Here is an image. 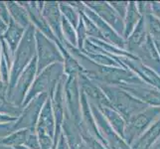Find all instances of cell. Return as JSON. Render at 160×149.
I'll return each instance as SVG.
<instances>
[{"label": "cell", "instance_id": "cell-18", "mask_svg": "<svg viewBox=\"0 0 160 149\" xmlns=\"http://www.w3.org/2000/svg\"><path fill=\"white\" fill-rule=\"evenodd\" d=\"M100 106V104H98ZM100 109L104 114V117L108 118L109 121V124L112 127L117 131L118 134H120L121 136H124V130H125V122L123 118L120 117L119 113L112 108V107L107 106H100Z\"/></svg>", "mask_w": 160, "mask_h": 149}, {"label": "cell", "instance_id": "cell-39", "mask_svg": "<svg viewBox=\"0 0 160 149\" xmlns=\"http://www.w3.org/2000/svg\"><path fill=\"white\" fill-rule=\"evenodd\" d=\"M1 37H2V34H1V33H0V39H1Z\"/></svg>", "mask_w": 160, "mask_h": 149}, {"label": "cell", "instance_id": "cell-15", "mask_svg": "<svg viewBox=\"0 0 160 149\" xmlns=\"http://www.w3.org/2000/svg\"><path fill=\"white\" fill-rule=\"evenodd\" d=\"M25 32H26L25 28H23L22 26L16 23L12 18L10 19L8 28L2 35V39L8 44V46L13 54L15 53L16 50H17L22 38H23L25 34Z\"/></svg>", "mask_w": 160, "mask_h": 149}, {"label": "cell", "instance_id": "cell-34", "mask_svg": "<svg viewBox=\"0 0 160 149\" xmlns=\"http://www.w3.org/2000/svg\"><path fill=\"white\" fill-rule=\"evenodd\" d=\"M18 118L17 117H10L7 114H2L0 113V123H9V122H15Z\"/></svg>", "mask_w": 160, "mask_h": 149}, {"label": "cell", "instance_id": "cell-14", "mask_svg": "<svg viewBox=\"0 0 160 149\" xmlns=\"http://www.w3.org/2000/svg\"><path fill=\"white\" fill-rule=\"evenodd\" d=\"M85 11L88 15V17H90V19L98 27V29L101 32L102 36H104V38H106L107 40L113 43L114 45H119L121 47H123L124 42L122 41V39H121L117 33H114V31L112 28H109L106 22H104V20H102L100 16H98L96 13H93V11H92L91 9H86Z\"/></svg>", "mask_w": 160, "mask_h": 149}, {"label": "cell", "instance_id": "cell-20", "mask_svg": "<svg viewBox=\"0 0 160 149\" xmlns=\"http://www.w3.org/2000/svg\"><path fill=\"white\" fill-rule=\"evenodd\" d=\"M82 89H84V92L88 95V97H90L91 98L95 99L100 106L112 107L109 103V101L107 98V97L104 96V93L98 89L97 86H95L92 82H91L87 79H85L84 77H82Z\"/></svg>", "mask_w": 160, "mask_h": 149}, {"label": "cell", "instance_id": "cell-38", "mask_svg": "<svg viewBox=\"0 0 160 149\" xmlns=\"http://www.w3.org/2000/svg\"><path fill=\"white\" fill-rule=\"evenodd\" d=\"M15 149H30V148H28V147H26V146H18V147H16Z\"/></svg>", "mask_w": 160, "mask_h": 149}, {"label": "cell", "instance_id": "cell-11", "mask_svg": "<svg viewBox=\"0 0 160 149\" xmlns=\"http://www.w3.org/2000/svg\"><path fill=\"white\" fill-rule=\"evenodd\" d=\"M122 62L128 65V67H130L146 82H148V84H150L151 86H154L155 87H157L158 90H160V77L153 70H150L149 68L145 67V66L139 61V59L126 58L122 60Z\"/></svg>", "mask_w": 160, "mask_h": 149}, {"label": "cell", "instance_id": "cell-1", "mask_svg": "<svg viewBox=\"0 0 160 149\" xmlns=\"http://www.w3.org/2000/svg\"><path fill=\"white\" fill-rule=\"evenodd\" d=\"M36 28L32 24L26 29L17 50L14 53L13 64L10 72V80L8 87V95L13 91L20 75L27 68L32 60L36 57Z\"/></svg>", "mask_w": 160, "mask_h": 149}, {"label": "cell", "instance_id": "cell-12", "mask_svg": "<svg viewBox=\"0 0 160 149\" xmlns=\"http://www.w3.org/2000/svg\"><path fill=\"white\" fill-rule=\"evenodd\" d=\"M135 51L138 54L139 60H142L147 65L151 66V67L158 72L160 74V58L159 54L156 51L155 47L153 45L152 38L148 35L146 40L143 42L142 45L137 48Z\"/></svg>", "mask_w": 160, "mask_h": 149}, {"label": "cell", "instance_id": "cell-28", "mask_svg": "<svg viewBox=\"0 0 160 149\" xmlns=\"http://www.w3.org/2000/svg\"><path fill=\"white\" fill-rule=\"evenodd\" d=\"M24 146L30 149H41L39 138H38V135L36 133V129H29L28 136H27V140Z\"/></svg>", "mask_w": 160, "mask_h": 149}, {"label": "cell", "instance_id": "cell-9", "mask_svg": "<svg viewBox=\"0 0 160 149\" xmlns=\"http://www.w3.org/2000/svg\"><path fill=\"white\" fill-rule=\"evenodd\" d=\"M120 87L121 89H124L131 96L135 97L140 101L160 107V92L153 90L152 87H148L143 82L133 85H121Z\"/></svg>", "mask_w": 160, "mask_h": 149}, {"label": "cell", "instance_id": "cell-19", "mask_svg": "<svg viewBox=\"0 0 160 149\" xmlns=\"http://www.w3.org/2000/svg\"><path fill=\"white\" fill-rule=\"evenodd\" d=\"M160 135V118L133 144V149H149Z\"/></svg>", "mask_w": 160, "mask_h": 149}, {"label": "cell", "instance_id": "cell-2", "mask_svg": "<svg viewBox=\"0 0 160 149\" xmlns=\"http://www.w3.org/2000/svg\"><path fill=\"white\" fill-rule=\"evenodd\" d=\"M103 93H106L109 98V103L112 107L117 108L118 112L123 115L125 119L129 120L136 113L145 109L146 106L143 102H139V99L131 97L129 93L118 87H112L108 86L101 85Z\"/></svg>", "mask_w": 160, "mask_h": 149}, {"label": "cell", "instance_id": "cell-10", "mask_svg": "<svg viewBox=\"0 0 160 149\" xmlns=\"http://www.w3.org/2000/svg\"><path fill=\"white\" fill-rule=\"evenodd\" d=\"M65 92L66 97H67V104L70 112L73 117L74 122L76 124L79 123L81 119L80 117V99H79V90L78 82L76 78H69L65 84Z\"/></svg>", "mask_w": 160, "mask_h": 149}, {"label": "cell", "instance_id": "cell-17", "mask_svg": "<svg viewBox=\"0 0 160 149\" xmlns=\"http://www.w3.org/2000/svg\"><path fill=\"white\" fill-rule=\"evenodd\" d=\"M6 5L8 7L9 13L11 18H12L16 23L22 26L23 28L27 29L31 25V21L29 14L27 12V9L21 2L15 1H7Z\"/></svg>", "mask_w": 160, "mask_h": 149}, {"label": "cell", "instance_id": "cell-32", "mask_svg": "<svg viewBox=\"0 0 160 149\" xmlns=\"http://www.w3.org/2000/svg\"><path fill=\"white\" fill-rule=\"evenodd\" d=\"M56 149H71L69 143H68L67 139H66V137L64 136V134H61L60 138H59V141L57 143Z\"/></svg>", "mask_w": 160, "mask_h": 149}, {"label": "cell", "instance_id": "cell-23", "mask_svg": "<svg viewBox=\"0 0 160 149\" xmlns=\"http://www.w3.org/2000/svg\"><path fill=\"white\" fill-rule=\"evenodd\" d=\"M141 17L139 15L138 10L136 9V6L133 2L128 4V11H126V26L124 28V37L128 38L130 34V32L135 28V25L139 23Z\"/></svg>", "mask_w": 160, "mask_h": 149}, {"label": "cell", "instance_id": "cell-25", "mask_svg": "<svg viewBox=\"0 0 160 149\" xmlns=\"http://www.w3.org/2000/svg\"><path fill=\"white\" fill-rule=\"evenodd\" d=\"M23 108L20 107H16L13 103L8 102L7 99L0 98V113L7 114L13 117H19L20 114L22 113Z\"/></svg>", "mask_w": 160, "mask_h": 149}, {"label": "cell", "instance_id": "cell-21", "mask_svg": "<svg viewBox=\"0 0 160 149\" xmlns=\"http://www.w3.org/2000/svg\"><path fill=\"white\" fill-rule=\"evenodd\" d=\"M148 35H146V29H145V20L139 21V23L136 25L134 32L132 33V35L130 36L128 40V48L130 51H135L137 48H139L143 42L146 40Z\"/></svg>", "mask_w": 160, "mask_h": 149}, {"label": "cell", "instance_id": "cell-27", "mask_svg": "<svg viewBox=\"0 0 160 149\" xmlns=\"http://www.w3.org/2000/svg\"><path fill=\"white\" fill-rule=\"evenodd\" d=\"M59 7H60L61 13H63L64 17L74 27H77V25L79 23V17H78V14L76 13V11L72 8L69 4L63 3V2L59 3Z\"/></svg>", "mask_w": 160, "mask_h": 149}, {"label": "cell", "instance_id": "cell-33", "mask_svg": "<svg viewBox=\"0 0 160 149\" xmlns=\"http://www.w3.org/2000/svg\"><path fill=\"white\" fill-rule=\"evenodd\" d=\"M8 96V86L0 80V98L7 99Z\"/></svg>", "mask_w": 160, "mask_h": 149}, {"label": "cell", "instance_id": "cell-8", "mask_svg": "<svg viewBox=\"0 0 160 149\" xmlns=\"http://www.w3.org/2000/svg\"><path fill=\"white\" fill-rule=\"evenodd\" d=\"M55 130H56V122H55L52 102L51 98H48L41 110L39 119H38L36 133L38 136H50L54 140Z\"/></svg>", "mask_w": 160, "mask_h": 149}, {"label": "cell", "instance_id": "cell-3", "mask_svg": "<svg viewBox=\"0 0 160 149\" xmlns=\"http://www.w3.org/2000/svg\"><path fill=\"white\" fill-rule=\"evenodd\" d=\"M36 50H37V75H39L49 66L57 63L64 64V57L56 42L36 30Z\"/></svg>", "mask_w": 160, "mask_h": 149}, {"label": "cell", "instance_id": "cell-29", "mask_svg": "<svg viewBox=\"0 0 160 149\" xmlns=\"http://www.w3.org/2000/svg\"><path fill=\"white\" fill-rule=\"evenodd\" d=\"M15 122L0 123V140H2L3 138L7 137L8 135H10L11 133H12V132L15 131V128H14Z\"/></svg>", "mask_w": 160, "mask_h": 149}, {"label": "cell", "instance_id": "cell-7", "mask_svg": "<svg viewBox=\"0 0 160 149\" xmlns=\"http://www.w3.org/2000/svg\"><path fill=\"white\" fill-rule=\"evenodd\" d=\"M42 14L58 41L64 45L66 41L62 33V16H61L59 3L52 1L45 2L42 10Z\"/></svg>", "mask_w": 160, "mask_h": 149}, {"label": "cell", "instance_id": "cell-36", "mask_svg": "<svg viewBox=\"0 0 160 149\" xmlns=\"http://www.w3.org/2000/svg\"><path fill=\"white\" fill-rule=\"evenodd\" d=\"M149 149H160V140H159L157 143H155V145H153V146L150 147Z\"/></svg>", "mask_w": 160, "mask_h": 149}, {"label": "cell", "instance_id": "cell-13", "mask_svg": "<svg viewBox=\"0 0 160 149\" xmlns=\"http://www.w3.org/2000/svg\"><path fill=\"white\" fill-rule=\"evenodd\" d=\"M89 6L95 9L97 13L101 16L102 19H104L110 25L113 26V28L118 31L123 30V25L121 22V18L117 14V12L109 6L106 2H92L89 4Z\"/></svg>", "mask_w": 160, "mask_h": 149}, {"label": "cell", "instance_id": "cell-31", "mask_svg": "<svg viewBox=\"0 0 160 149\" xmlns=\"http://www.w3.org/2000/svg\"><path fill=\"white\" fill-rule=\"evenodd\" d=\"M112 6H113L115 9H117V11L121 16H124L126 11H128V4L126 2H113V3H112Z\"/></svg>", "mask_w": 160, "mask_h": 149}, {"label": "cell", "instance_id": "cell-4", "mask_svg": "<svg viewBox=\"0 0 160 149\" xmlns=\"http://www.w3.org/2000/svg\"><path fill=\"white\" fill-rule=\"evenodd\" d=\"M37 56L32 60V62L27 66L19 77L15 87L7 96V101L13 103L16 107H22L25 97L37 77ZM23 108V107H22Z\"/></svg>", "mask_w": 160, "mask_h": 149}, {"label": "cell", "instance_id": "cell-26", "mask_svg": "<svg viewBox=\"0 0 160 149\" xmlns=\"http://www.w3.org/2000/svg\"><path fill=\"white\" fill-rule=\"evenodd\" d=\"M74 26L66 19L64 16L62 17V33L65 36L66 43H69L70 45H76L77 44V37L74 31Z\"/></svg>", "mask_w": 160, "mask_h": 149}, {"label": "cell", "instance_id": "cell-16", "mask_svg": "<svg viewBox=\"0 0 160 149\" xmlns=\"http://www.w3.org/2000/svg\"><path fill=\"white\" fill-rule=\"evenodd\" d=\"M62 127L64 129V136L67 139L71 149H82L81 136L79 134V129L77 128V124L70 117H66Z\"/></svg>", "mask_w": 160, "mask_h": 149}, {"label": "cell", "instance_id": "cell-22", "mask_svg": "<svg viewBox=\"0 0 160 149\" xmlns=\"http://www.w3.org/2000/svg\"><path fill=\"white\" fill-rule=\"evenodd\" d=\"M29 129H19L12 132L10 135L5 137L2 140H0V144L16 148L18 146H23L25 145L27 136H28Z\"/></svg>", "mask_w": 160, "mask_h": 149}, {"label": "cell", "instance_id": "cell-5", "mask_svg": "<svg viewBox=\"0 0 160 149\" xmlns=\"http://www.w3.org/2000/svg\"><path fill=\"white\" fill-rule=\"evenodd\" d=\"M48 98H50L48 93H42L23 107L22 113L14 124L15 131L19 129H36L41 110Z\"/></svg>", "mask_w": 160, "mask_h": 149}, {"label": "cell", "instance_id": "cell-37", "mask_svg": "<svg viewBox=\"0 0 160 149\" xmlns=\"http://www.w3.org/2000/svg\"><path fill=\"white\" fill-rule=\"evenodd\" d=\"M2 59V47H1V42H0V63H1Z\"/></svg>", "mask_w": 160, "mask_h": 149}, {"label": "cell", "instance_id": "cell-30", "mask_svg": "<svg viewBox=\"0 0 160 149\" xmlns=\"http://www.w3.org/2000/svg\"><path fill=\"white\" fill-rule=\"evenodd\" d=\"M0 18H1L7 25L9 24V21L11 19L6 2H3V1H0Z\"/></svg>", "mask_w": 160, "mask_h": 149}, {"label": "cell", "instance_id": "cell-6", "mask_svg": "<svg viewBox=\"0 0 160 149\" xmlns=\"http://www.w3.org/2000/svg\"><path fill=\"white\" fill-rule=\"evenodd\" d=\"M160 113V107H146L142 112L136 113L128 120V125L124 130L123 138L131 143L139 134L143 133L147 126Z\"/></svg>", "mask_w": 160, "mask_h": 149}, {"label": "cell", "instance_id": "cell-24", "mask_svg": "<svg viewBox=\"0 0 160 149\" xmlns=\"http://www.w3.org/2000/svg\"><path fill=\"white\" fill-rule=\"evenodd\" d=\"M145 25L152 39L155 40V42L160 41V20L153 14L148 13L146 14Z\"/></svg>", "mask_w": 160, "mask_h": 149}, {"label": "cell", "instance_id": "cell-35", "mask_svg": "<svg viewBox=\"0 0 160 149\" xmlns=\"http://www.w3.org/2000/svg\"><path fill=\"white\" fill-rule=\"evenodd\" d=\"M151 11H153V13L155 14V16L159 19L160 18V3H152Z\"/></svg>", "mask_w": 160, "mask_h": 149}]
</instances>
